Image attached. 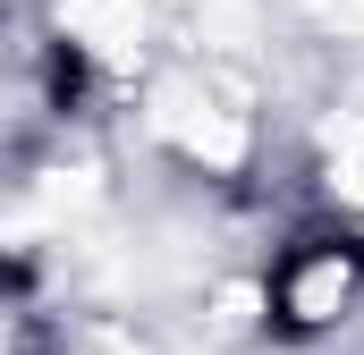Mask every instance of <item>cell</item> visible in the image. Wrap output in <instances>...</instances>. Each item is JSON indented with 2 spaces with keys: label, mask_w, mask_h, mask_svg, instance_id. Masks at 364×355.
<instances>
[{
  "label": "cell",
  "mask_w": 364,
  "mask_h": 355,
  "mask_svg": "<svg viewBox=\"0 0 364 355\" xmlns=\"http://www.w3.org/2000/svg\"><path fill=\"white\" fill-rule=\"evenodd\" d=\"M356 288H364V229H348V220H305L272 254V271H263V339L314 347L348 313Z\"/></svg>",
  "instance_id": "1"
},
{
  "label": "cell",
  "mask_w": 364,
  "mask_h": 355,
  "mask_svg": "<svg viewBox=\"0 0 364 355\" xmlns=\"http://www.w3.org/2000/svg\"><path fill=\"white\" fill-rule=\"evenodd\" d=\"M34 77H43V110H51V119H85L93 93H102L93 51H85V43H68V34H51V43H43V68H34Z\"/></svg>",
  "instance_id": "2"
}]
</instances>
